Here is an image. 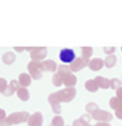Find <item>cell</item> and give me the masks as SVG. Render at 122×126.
Segmentation results:
<instances>
[{
	"label": "cell",
	"mask_w": 122,
	"mask_h": 126,
	"mask_svg": "<svg viewBox=\"0 0 122 126\" xmlns=\"http://www.w3.org/2000/svg\"><path fill=\"white\" fill-rule=\"evenodd\" d=\"M59 58L60 60L64 63V64H69L72 61H74L75 59V52L71 48H64L60 50V54H59Z\"/></svg>",
	"instance_id": "obj_1"
},
{
	"label": "cell",
	"mask_w": 122,
	"mask_h": 126,
	"mask_svg": "<svg viewBox=\"0 0 122 126\" xmlns=\"http://www.w3.org/2000/svg\"><path fill=\"white\" fill-rule=\"evenodd\" d=\"M52 126H62V120H61V118H54V121H53V124Z\"/></svg>",
	"instance_id": "obj_2"
}]
</instances>
